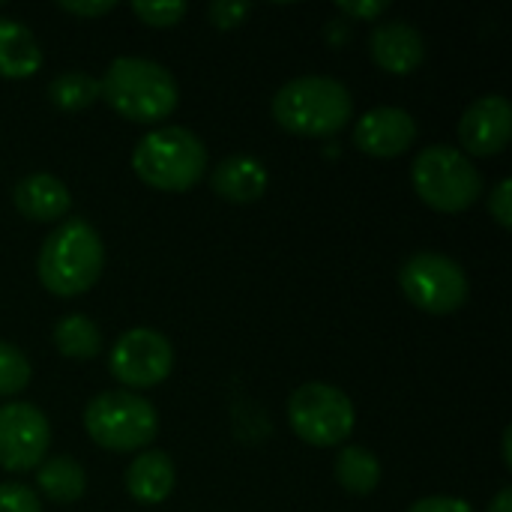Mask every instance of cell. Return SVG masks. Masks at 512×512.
<instances>
[{"instance_id":"9c48e42d","label":"cell","mask_w":512,"mask_h":512,"mask_svg":"<svg viewBox=\"0 0 512 512\" xmlns=\"http://www.w3.org/2000/svg\"><path fill=\"white\" fill-rule=\"evenodd\" d=\"M171 366H174L171 342L159 330H150V327L126 330L108 354L111 375L120 384H126L129 393L162 384L171 375Z\"/></svg>"},{"instance_id":"7c38bea8","label":"cell","mask_w":512,"mask_h":512,"mask_svg":"<svg viewBox=\"0 0 512 512\" xmlns=\"http://www.w3.org/2000/svg\"><path fill=\"white\" fill-rule=\"evenodd\" d=\"M414 141H417V120L411 111H405L399 105L369 108L354 126L357 150L378 156V159L402 156L405 150H411Z\"/></svg>"},{"instance_id":"44dd1931","label":"cell","mask_w":512,"mask_h":512,"mask_svg":"<svg viewBox=\"0 0 512 512\" xmlns=\"http://www.w3.org/2000/svg\"><path fill=\"white\" fill-rule=\"evenodd\" d=\"M48 99L51 105H57L60 111H81L90 108L99 99V78L69 69L57 78H51L48 84Z\"/></svg>"},{"instance_id":"d6986e66","label":"cell","mask_w":512,"mask_h":512,"mask_svg":"<svg viewBox=\"0 0 512 512\" xmlns=\"http://www.w3.org/2000/svg\"><path fill=\"white\" fill-rule=\"evenodd\" d=\"M336 480L351 495H372L381 483V462L372 450L348 444L336 456Z\"/></svg>"},{"instance_id":"603a6c76","label":"cell","mask_w":512,"mask_h":512,"mask_svg":"<svg viewBox=\"0 0 512 512\" xmlns=\"http://www.w3.org/2000/svg\"><path fill=\"white\" fill-rule=\"evenodd\" d=\"M132 12L150 24V27H174L177 21H183V15L189 12V6L183 0H159V3H150V0H135L132 3Z\"/></svg>"},{"instance_id":"e0dca14e","label":"cell","mask_w":512,"mask_h":512,"mask_svg":"<svg viewBox=\"0 0 512 512\" xmlns=\"http://www.w3.org/2000/svg\"><path fill=\"white\" fill-rule=\"evenodd\" d=\"M42 66V48L27 24L0 18V78H30Z\"/></svg>"},{"instance_id":"ba28073f","label":"cell","mask_w":512,"mask_h":512,"mask_svg":"<svg viewBox=\"0 0 512 512\" xmlns=\"http://www.w3.org/2000/svg\"><path fill=\"white\" fill-rule=\"evenodd\" d=\"M405 297L426 315H453L468 303L471 285L459 261L441 252H414L399 267Z\"/></svg>"},{"instance_id":"ac0fdd59","label":"cell","mask_w":512,"mask_h":512,"mask_svg":"<svg viewBox=\"0 0 512 512\" xmlns=\"http://www.w3.org/2000/svg\"><path fill=\"white\" fill-rule=\"evenodd\" d=\"M36 486L54 504H75L87 489V474L72 456H51L39 465Z\"/></svg>"},{"instance_id":"6da1fadb","label":"cell","mask_w":512,"mask_h":512,"mask_svg":"<svg viewBox=\"0 0 512 512\" xmlns=\"http://www.w3.org/2000/svg\"><path fill=\"white\" fill-rule=\"evenodd\" d=\"M99 99L132 123H156L174 114L180 87L174 75L150 57H117L99 78Z\"/></svg>"},{"instance_id":"5b68a950","label":"cell","mask_w":512,"mask_h":512,"mask_svg":"<svg viewBox=\"0 0 512 512\" xmlns=\"http://www.w3.org/2000/svg\"><path fill=\"white\" fill-rule=\"evenodd\" d=\"M417 195L438 213H465L483 195L480 168L450 144H429L411 165Z\"/></svg>"},{"instance_id":"277c9868","label":"cell","mask_w":512,"mask_h":512,"mask_svg":"<svg viewBox=\"0 0 512 512\" xmlns=\"http://www.w3.org/2000/svg\"><path fill=\"white\" fill-rule=\"evenodd\" d=\"M132 168L159 192H186L207 171V147L186 126H159L135 144Z\"/></svg>"},{"instance_id":"8fae6325","label":"cell","mask_w":512,"mask_h":512,"mask_svg":"<svg viewBox=\"0 0 512 512\" xmlns=\"http://www.w3.org/2000/svg\"><path fill=\"white\" fill-rule=\"evenodd\" d=\"M512 135V105L507 96L489 93L474 99L459 120L462 153L471 156H498L507 150Z\"/></svg>"},{"instance_id":"4316f807","label":"cell","mask_w":512,"mask_h":512,"mask_svg":"<svg viewBox=\"0 0 512 512\" xmlns=\"http://www.w3.org/2000/svg\"><path fill=\"white\" fill-rule=\"evenodd\" d=\"M336 6H339V12H345L351 18H360V21H375L390 9L387 0H339Z\"/></svg>"},{"instance_id":"f1b7e54d","label":"cell","mask_w":512,"mask_h":512,"mask_svg":"<svg viewBox=\"0 0 512 512\" xmlns=\"http://www.w3.org/2000/svg\"><path fill=\"white\" fill-rule=\"evenodd\" d=\"M408 512H474V507L462 498H450V495H432L423 498L417 504H411Z\"/></svg>"},{"instance_id":"2e32d148","label":"cell","mask_w":512,"mask_h":512,"mask_svg":"<svg viewBox=\"0 0 512 512\" xmlns=\"http://www.w3.org/2000/svg\"><path fill=\"white\" fill-rule=\"evenodd\" d=\"M177 483V471L168 453L162 450H141L129 468H126V492L138 501V504H162L171 498Z\"/></svg>"},{"instance_id":"4dcf8cb0","label":"cell","mask_w":512,"mask_h":512,"mask_svg":"<svg viewBox=\"0 0 512 512\" xmlns=\"http://www.w3.org/2000/svg\"><path fill=\"white\" fill-rule=\"evenodd\" d=\"M510 435H512V429H507V432H504V447H501V450H504V465H507V468H512V456H510Z\"/></svg>"},{"instance_id":"cb8c5ba5","label":"cell","mask_w":512,"mask_h":512,"mask_svg":"<svg viewBox=\"0 0 512 512\" xmlns=\"http://www.w3.org/2000/svg\"><path fill=\"white\" fill-rule=\"evenodd\" d=\"M0 512H42V504L30 486L0 483Z\"/></svg>"},{"instance_id":"4fadbf2b","label":"cell","mask_w":512,"mask_h":512,"mask_svg":"<svg viewBox=\"0 0 512 512\" xmlns=\"http://www.w3.org/2000/svg\"><path fill=\"white\" fill-rule=\"evenodd\" d=\"M369 51L384 72L411 75L426 60V39L411 21L393 18V21H384L372 30Z\"/></svg>"},{"instance_id":"52a82bcc","label":"cell","mask_w":512,"mask_h":512,"mask_svg":"<svg viewBox=\"0 0 512 512\" xmlns=\"http://www.w3.org/2000/svg\"><path fill=\"white\" fill-rule=\"evenodd\" d=\"M288 423L294 435L312 447H339L354 432L357 414L345 390L324 381H309L291 393Z\"/></svg>"},{"instance_id":"7a4b0ae2","label":"cell","mask_w":512,"mask_h":512,"mask_svg":"<svg viewBox=\"0 0 512 512\" xmlns=\"http://www.w3.org/2000/svg\"><path fill=\"white\" fill-rule=\"evenodd\" d=\"M105 267V246L87 219L60 222L42 243L36 273L54 297H78L90 291Z\"/></svg>"},{"instance_id":"f546056e","label":"cell","mask_w":512,"mask_h":512,"mask_svg":"<svg viewBox=\"0 0 512 512\" xmlns=\"http://www.w3.org/2000/svg\"><path fill=\"white\" fill-rule=\"evenodd\" d=\"M489 512H512V489H501L489 504Z\"/></svg>"},{"instance_id":"9a60e30c","label":"cell","mask_w":512,"mask_h":512,"mask_svg":"<svg viewBox=\"0 0 512 512\" xmlns=\"http://www.w3.org/2000/svg\"><path fill=\"white\" fill-rule=\"evenodd\" d=\"M12 201H15L18 213L30 222H57L72 207V195H69L66 183L45 171L21 177L12 189Z\"/></svg>"},{"instance_id":"8992f818","label":"cell","mask_w":512,"mask_h":512,"mask_svg":"<svg viewBox=\"0 0 512 512\" xmlns=\"http://www.w3.org/2000/svg\"><path fill=\"white\" fill-rule=\"evenodd\" d=\"M84 429L93 444L111 453H135L153 444L159 432L156 408L129 390H105L84 408Z\"/></svg>"},{"instance_id":"5bb4252c","label":"cell","mask_w":512,"mask_h":512,"mask_svg":"<svg viewBox=\"0 0 512 512\" xmlns=\"http://www.w3.org/2000/svg\"><path fill=\"white\" fill-rule=\"evenodd\" d=\"M210 186L219 198L225 201H234V204H252L258 201L267 186H270V174H267V165L258 159V156H249V153H234V156H225L213 174H210Z\"/></svg>"},{"instance_id":"83f0119b","label":"cell","mask_w":512,"mask_h":512,"mask_svg":"<svg viewBox=\"0 0 512 512\" xmlns=\"http://www.w3.org/2000/svg\"><path fill=\"white\" fill-rule=\"evenodd\" d=\"M57 6L63 12H72L81 18H99V15H108L111 9H117V0H60Z\"/></svg>"},{"instance_id":"7402d4cb","label":"cell","mask_w":512,"mask_h":512,"mask_svg":"<svg viewBox=\"0 0 512 512\" xmlns=\"http://www.w3.org/2000/svg\"><path fill=\"white\" fill-rule=\"evenodd\" d=\"M30 360L21 348L0 339V396H18L30 384Z\"/></svg>"},{"instance_id":"30bf717a","label":"cell","mask_w":512,"mask_h":512,"mask_svg":"<svg viewBox=\"0 0 512 512\" xmlns=\"http://www.w3.org/2000/svg\"><path fill=\"white\" fill-rule=\"evenodd\" d=\"M51 426L36 405H0V468L12 474L33 471L45 462Z\"/></svg>"},{"instance_id":"ffe728a7","label":"cell","mask_w":512,"mask_h":512,"mask_svg":"<svg viewBox=\"0 0 512 512\" xmlns=\"http://www.w3.org/2000/svg\"><path fill=\"white\" fill-rule=\"evenodd\" d=\"M54 345L66 360H93L102 351V333L87 315H66L54 324Z\"/></svg>"},{"instance_id":"d4e9b609","label":"cell","mask_w":512,"mask_h":512,"mask_svg":"<svg viewBox=\"0 0 512 512\" xmlns=\"http://www.w3.org/2000/svg\"><path fill=\"white\" fill-rule=\"evenodd\" d=\"M249 12H252V6L243 3V0H213V3H210V21H213V27H219V30H234V27H240L243 18H246Z\"/></svg>"},{"instance_id":"484cf974","label":"cell","mask_w":512,"mask_h":512,"mask_svg":"<svg viewBox=\"0 0 512 512\" xmlns=\"http://www.w3.org/2000/svg\"><path fill=\"white\" fill-rule=\"evenodd\" d=\"M489 213L501 228H512V180L504 177L492 192H489Z\"/></svg>"},{"instance_id":"3957f363","label":"cell","mask_w":512,"mask_h":512,"mask_svg":"<svg viewBox=\"0 0 512 512\" xmlns=\"http://www.w3.org/2000/svg\"><path fill=\"white\" fill-rule=\"evenodd\" d=\"M354 117L351 90L330 75H300L282 84L273 96V120L306 138H327L345 129Z\"/></svg>"}]
</instances>
